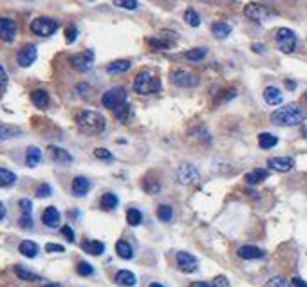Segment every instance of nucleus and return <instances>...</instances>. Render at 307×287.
Masks as SVG:
<instances>
[{"label":"nucleus","mask_w":307,"mask_h":287,"mask_svg":"<svg viewBox=\"0 0 307 287\" xmlns=\"http://www.w3.org/2000/svg\"><path fill=\"white\" fill-rule=\"evenodd\" d=\"M306 100H307V92H306Z\"/></svg>","instance_id":"61"},{"label":"nucleus","mask_w":307,"mask_h":287,"mask_svg":"<svg viewBox=\"0 0 307 287\" xmlns=\"http://www.w3.org/2000/svg\"><path fill=\"white\" fill-rule=\"evenodd\" d=\"M18 208L22 210L24 215H31V210H33V203L29 199H20L18 201Z\"/></svg>","instance_id":"43"},{"label":"nucleus","mask_w":307,"mask_h":287,"mask_svg":"<svg viewBox=\"0 0 307 287\" xmlns=\"http://www.w3.org/2000/svg\"><path fill=\"white\" fill-rule=\"evenodd\" d=\"M244 15L250 20H253V22L260 24V22H264V20H268L271 17V11L266 6H262V4L251 2V4H248V6L244 7Z\"/></svg>","instance_id":"9"},{"label":"nucleus","mask_w":307,"mask_h":287,"mask_svg":"<svg viewBox=\"0 0 307 287\" xmlns=\"http://www.w3.org/2000/svg\"><path fill=\"white\" fill-rule=\"evenodd\" d=\"M94 157L103 159V161H110L112 159V153H110L107 148H96V150H94Z\"/></svg>","instance_id":"45"},{"label":"nucleus","mask_w":307,"mask_h":287,"mask_svg":"<svg viewBox=\"0 0 307 287\" xmlns=\"http://www.w3.org/2000/svg\"><path fill=\"white\" fill-rule=\"evenodd\" d=\"M90 190V181L87 177H82V175H78V177L72 179V193L76 195V197H85Z\"/></svg>","instance_id":"18"},{"label":"nucleus","mask_w":307,"mask_h":287,"mask_svg":"<svg viewBox=\"0 0 307 287\" xmlns=\"http://www.w3.org/2000/svg\"><path fill=\"white\" fill-rule=\"evenodd\" d=\"M42 161V150L38 147H29L26 152V165L34 168Z\"/></svg>","instance_id":"29"},{"label":"nucleus","mask_w":307,"mask_h":287,"mask_svg":"<svg viewBox=\"0 0 307 287\" xmlns=\"http://www.w3.org/2000/svg\"><path fill=\"white\" fill-rule=\"evenodd\" d=\"M269 177V172L266 170V168H255V170H251V172L246 173V183L250 186H255V185H260L262 181H266V179Z\"/></svg>","instance_id":"19"},{"label":"nucleus","mask_w":307,"mask_h":287,"mask_svg":"<svg viewBox=\"0 0 307 287\" xmlns=\"http://www.w3.org/2000/svg\"><path fill=\"white\" fill-rule=\"evenodd\" d=\"M175 260H177V268L183 271V273H193V271H197V258L190 253H186V251H179L177 255H175Z\"/></svg>","instance_id":"11"},{"label":"nucleus","mask_w":307,"mask_h":287,"mask_svg":"<svg viewBox=\"0 0 307 287\" xmlns=\"http://www.w3.org/2000/svg\"><path fill=\"white\" fill-rule=\"evenodd\" d=\"M31 31L36 34V36H51L54 34L58 29V22L52 18H47V17H38L31 22Z\"/></svg>","instance_id":"6"},{"label":"nucleus","mask_w":307,"mask_h":287,"mask_svg":"<svg viewBox=\"0 0 307 287\" xmlns=\"http://www.w3.org/2000/svg\"><path fill=\"white\" fill-rule=\"evenodd\" d=\"M116 253H118V256L125 258V260H130L134 256V249H132V246L127 240H118L116 242Z\"/></svg>","instance_id":"28"},{"label":"nucleus","mask_w":307,"mask_h":287,"mask_svg":"<svg viewBox=\"0 0 307 287\" xmlns=\"http://www.w3.org/2000/svg\"><path fill=\"white\" fill-rule=\"evenodd\" d=\"M60 219H62V215H60V211L54 206H47L44 213H42V222L47 228H58L60 226Z\"/></svg>","instance_id":"16"},{"label":"nucleus","mask_w":307,"mask_h":287,"mask_svg":"<svg viewBox=\"0 0 307 287\" xmlns=\"http://www.w3.org/2000/svg\"><path fill=\"white\" fill-rule=\"evenodd\" d=\"M128 112H130V107H128V101L127 103H123L121 107H118V109L114 110V114H116V118L119 119V121H125L128 118Z\"/></svg>","instance_id":"41"},{"label":"nucleus","mask_w":307,"mask_h":287,"mask_svg":"<svg viewBox=\"0 0 307 287\" xmlns=\"http://www.w3.org/2000/svg\"><path fill=\"white\" fill-rule=\"evenodd\" d=\"M13 271L17 273V276L18 278H22V280H27V282H40L42 280V276L36 273H33V271H29V269L22 268V266H15Z\"/></svg>","instance_id":"30"},{"label":"nucleus","mask_w":307,"mask_h":287,"mask_svg":"<svg viewBox=\"0 0 307 287\" xmlns=\"http://www.w3.org/2000/svg\"><path fill=\"white\" fill-rule=\"evenodd\" d=\"M114 2V6L118 7H123V9H128V11H134V9H137V0H112Z\"/></svg>","instance_id":"40"},{"label":"nucleus","mask_w":307,"mask_h":287,"mask_svg":"<svg viewBox=\"0 0 307 287\" xmlns=\"http://www.w3.org/2000/svg\"><path fill=\"white\" fill-rule=\"evenodd\" d=\"M175 177H177V183H181V185H185V186H190V185H195L199 181V172L193 165L183 163V165L177 168Z\"/></svg>","instance_id":"7"},{"label":"nucleus","mask_w":307,"mask_h":287,"mask_svg":"<svg viewBox=\"0 0 307 287\" xmlns=\"http://www.w3.org/2000/svg\"><path fill=\"white\" fill-rule=\"evenodd\" d=\"M132 67L130 60H114L107 65V72L110 74H121V72H127L128 69Z\"/></svg>","instance_id":"24"},{"label":"nucleus","mask_w":307,"mask_h":287,"mask_svg":"<svg viewBox=\"0 0 307 287\" xmlns=\"http://www.w3.org/2000/svg\"><path fill=\"white\" fill-rule=\"evenodd\" d=\"M76 36H78V29L74 26H70V27H67V29H65V38H67V42H69V44H72V42L76 40Z\"/></svg>","instance_id":"47"},{"label":"nucleus","mask_w":307,"mask_h":287,"mask_svg":"<svg viewBox=\"0 0 307 287\" xmlns=\"http://www.w3.org/2000/svg\"><path fill=\"white\" fill-rule=\"evenodd\" d=\"M208 54L205 47H195V49H190V51L185 52V58L188 62H201V60H205V56Z\"/></svg>","instance_id":"33"},{"label":"nucleus","mask_w":307,"mask_h":287,"mask_svg":"<svg viewBox=\"0 0 307 287\" xmlns=\"http://www.w3.org/2000/svg\"><path fill=\"white\" fill-rule=\"evenodd\" d=\"M170 80H172V83L175 87H181V89H190V87H195L199 83V78L195 74L183 69L173 70L172 74H170Z\"/></svg>","instance_id":"8"},{"label":"nucleus","mask_w":307,"mask_h":287,"mask_svg":"<svg viewBox=\"0 0 307 287\" xmlns=\"http://www.w3.org/2000/svg\"><path fill=\"white\" fill-rule=\"evenodd\" d=\"M306 119V112L298 103H288L271 114V123L276 127H294Z\"/></svg>","instance_id":"1"},{"label":"nucleus","mask_w":307,"mask_h":287,"mask_svg":"<svg viewBox=\"0 0 307 287\" xmlns=\"http://www.w3.org/2000/svg\"><path fill=\"white\" fill-rule=\"evenodd\" d=\"M268 166L271 170H275V172H280V173H286V172H291L294 168V161L291 157H271L268 161Z\"/></svg>","instance_id":"14"},{"label":"nucleus","mask_w":307,"mask_h":287,"mask_svg":"<svg viewBox=\"0 0 307 287\" xmlns=\"http://www.w3.org/2000/svg\"><path fill=\"white\" fill-rule=\"evenodd\" d=\"M7 80H9V78H7V72H6V69H4V67H2V65H0V90H4V89H6V85H7Z\"/></svg>","instance_id":"51"},{"label":"nucleus","mask_w":307,"mask_h":287,"mask_svg":"<svg viewBox=\"0 0 307 287\" xmlns=\"http://www.w3.org/2000/svg\"><path fill=\"white\" fill-rule=\"evenodd\" d=\"M100 204H102V208L105 211H112L118 208V204H119V199L116 197L114 193H105L102 197V201H100Z\"/></svg>","instance_id":"32"},{"label":"nucleus","mask_w":307,"mask_h":287,"mask_svg":"<svg viewBox=\"0 0 307 287\" xmlns=\"http://www.w3.org/2000/svg\"><path fill=\"white\" fill-rule=\"evenodd\" d=\"M127 222H128V226H139V224L143 222V213H141L137 208H128Z\"/></svg>","instance_id":"35"},{"label":"nucleus","mask_w":307,"mask_h":287,"mask_svg":"<svg viewBox=\"0 0 307 287\" xmlns=\"http://www.w3.org/2000/svg\"><path fill=\"white\" fill-rule=\"evenodd\" d=\"M278 145V137L273 134H269V132H262V134H258V147L262 148V150H269V148H273Z\"/></svg>","instance_id":"27"},{"label":"nucleus","mask_w":307,"mask_h":287,"mask_svg":"<svg viewBox=\"0 0 307 287\" xmlns=\"http://www.w3.org/2000/svg\"><path fill=\"white\" fill-rule=\"evenodd\" d=\"M148 45L154 47V49H170L173 45L172 40H167L165 36L163 38H148Z\"/></svg>","instance_id":"36"},{"label":"nucleus","mask_w":307,"mask_h":287,"mask_svg":"<svg viewBox=\"0 0 307 287\" xmlns=\"http://www.w3.org/2000/svg\"><path fill=\"white\" fill-rule=\"evenodd\" d=\"M22 134V130L18 127H9V125H0V141L4 139H11V137H17V135Z\"/></svg>","instance_id":"34"},{"label":"nucleus","mask_w":307,"mask_h":287,"mask_svg":"<svg viewBox=\"0 0 307 287\" xmlns=\"http://www.w3.org/2000/svg\"><path fill=\"white\" fill-rule=\"evenodd\" d=\"M213 286L215 287H228V280H226L224 276H217L215 282H213Z\"/></svg>","instance_id":"54"},{"label":"nucleus","mask_w":307,"mask_h":287,"mask_svg":"<svg viewBox=\"0 0 307 287\" xmlns=\"http://www.w3.org/2000/svg\"><path fill=\"white\" fill-rule=\"evenodd\" d=\"M49 153H51L52 161H56V163H60V165H70L72 163V155H70L67 150H64V148L60 147H49Z\"/></svg>","instance_id":"20"},{"label":"nucleus","mask_w":307,"mask_h":287,"mask_svg":"<svg viewBox=\"0 0 307 287\" xmlns=\"http://www.w3.org/2000/svg\"><path fill=\"white\" fill-rule=\"evenodd\" d=\"M161 89L159 80L150 74V70H141L139 74L134 78V90L137 94H152Z\"/></svg>","instance_id":"3"},{"label":"nucleus","mask_w":307,"mask_h":287,"mask_svg":"<svg viewBox=\"0 0 307 287\" xmlns=\"http://www.w3.org/2000/svg\"><path fill=\"white\" fill-rule=\"evenodd\" d=\"M31 101L34 103V107H38V109H45L47 105H49V94L42 89H36L31 92Z\"/></svg>","instance_id":"26"},{"label":"nucleus","mask_w":307,"mask_h":287,"mask_svg":"<svg viewBox=\"0 0 307 287\" xmlns=\"http://www.w3.org/2000/svg\"><path fill=\"white\" fill-rule=\"evenodd\" d=\"M291 2H296V0H291Z\"/></svg>","instance_id":"62"},{"label":"nucleus","mask_w":307,"mask_h":287,"mask_svg":"<svg viewBox=\"0 0 307 287\" xmlns=\"http://www.w3.org/2000/svg\"><path fill=\"white\" fill-rule=\"evenodd\" d=\"M76 125L85 134H102L105 127H107V121H105V118L100 112L82 110V112L76 114Z\"/></svg>","instance_id":"2"},{"label":"nucleus","mask_w":307,"mask_h":287,"mask_svg":"<svg viewBox=\"0 0 307 287\" xmlns=\"http://www.w3.org/2000/svg\"><path fill=\"white\" fill-rule=\"evenodd\" d=\"M264 100L268 105H280L284 96H282L280 89H276V87H266L264 89Z\"/></svg>","instance_id":"23"},{"label":"nucleus","mask_w":307,"mask_h":287,"mask_svg":"<svg viewBox=\"0 0 307 287\" xmlns=\"http://www.w3.org/2000/svg\"><path fill=\"white\" fill-rule=\"evenodd\" d=\"M17 183V175L7 168H0V188H9Z\"/></svg>","instance_id":"31"},{"label":"nucleus","mask_w":307,"mask_h":287,"mask_svg":"<svg viewBox=\"0 0 307 287\" xmlns=\"http://www.w3.org/2000/svg\"><path fill=\"white\" fill-rule=\"evenodd\" d=\"M45 251H47V253H64L65 248L64 246H60V244L49 242V244H45Z\"/></svg>","instance_id":"48"},{"label":"nucleus","mask_w":307,"mask_h":287,"mask_svg":"<svg viewBox=\"0 0 307 287\" xmlns=\"http://www.w3.org/2000/svg\"><path fill=\"white\" fill-rule=\"evenodd\" d=\"M172 215H173V211L168 204H161L159 208H157V219H159L161 222H170V220H172Z\"/></svg>","instance_id":"37"},{"label":"nucleus","mask_w":307,"mask_h":287,"mask_svg":"<svg viewBox=\"0 0 307 287\" xmlns=\"http://www.w3.org/2000/svg\"><path fill=\"white\" fill-rule=\"evenodd\" d=\"M62 235H64L69 242H74V231H72L70 226H64V228H62Z\"/></svg>","instance_id":"50"},{"label":"nucleus","mask_w":307,"mask_h":287,"mask_svg":"<svg viewBox=\"0 0 307 287\" xmlns=\"http://www.w3.org/2000/svg\"><path fill=\"white\" fill-rule=\"evenodd\" d=\"M4 217H6V206L0 203V220H2Z\"/></svg>","instance_id":"58"},{"label":"nucleus","mask_w":307,"mask_h":287,"mask_svg":"<svg viewBox=\"0 0 307 287\" xmlns=\"http://www.w3.org/2000/svg\"><path fill=\"white\" fill-rule=\"evenodd\" d=\"M102 103L105 109L116 110L118 107H121L123 103H127V90L123 87H114V89L107 90L102 96Z\"/></svg>","instance_id":"5"},{"label":"nucleus","mask_w":307,"mask_h":287,"mask_svg":"<svg viewBox=\"0 0 307 287\" xmlns=\"http://www.w3.org/2000/svg\"><path fill=\"white\" fill-rule=\"evenodd\" d=\"M114 282L118 286H123V287H134L137 284V278H136V274L132 271H128V269H119L114 276Z\"/></svg>","instance_id":"17"},{"label":"nucleus","mask_w":307,"mask_h":287,"mask_svg":"<svg viewBox=\"0 0 307 287\" xmlns=\"http://www.w3.org/2000/svg\"><path fill=\"white\" fill-rule=\"evenodd\" d=\"M251 49H253L255 52H264V49H266V47H264L262 44H253V47H251Z\"/></svg>","instance_id":"56"},{"label":"nucleus","mask_w":307,"mask_h":287,"mask_svg":"<svg viewBox=\"0 0 307 287\" xmlns=\"http://www.w3.org/2000/svg\"><path fill=\"white\" fill-rule=\"evenodd\" d=\"M286 87H288L289 90H294L296 89V83H294L293 80H286Z\"/></svg>","instance_id":"57"},{"label":"nucleus","mask_w":307,"mask_h":287,"mask_svg":"<svg viewBox=\"0 0 307 287\" xmlns=\"http://www.w3.org/2000/svg\"><path fill=\"white\" fill-rule=\"evenodd\" d=\"M291 286L293 287H307V282L302 280L300 276H294L293 280H291Z\"/></svg>","instance_id":"52"},{"label":"nucleus","mask_w":307,"mask_h":287,"mask_svg":"<svg viewBox=\"0 0 307 287\" xmlns=\"http://www.w3.org/2000/svg\"><path fill=\"white\" fill-rule=\"evenodd\" d=\"M18 251L27 258H34L38 255V244L33 242V240H22L18 246Z\"/></svg>","instance_id":"25"},{"label":"nucleus","mask_w":307,"mask_h":287,"mask_svg":"<svg viewBox=\"0 0 307 287\" xmlns=\"http://www.w3.org/2000/svg\"><path fill=\"white\" fill-rule=\"evenodd\" d=\"M266 287H288V282L284 280L282 276H273V278L266 284Z\"/></svg>","instance_id":"46"},{"label":"nucleus","mask_w":307,"mask_h":287,"mask_svg":"<svg viewBox=\"0 0 307 287\" xmlns=\"http://www.w3.org/2000/svg\"><path fill=\"white\" fill-rule=\"evenodd\" d=\"M235 96H237L235 90H228V92H224V96H221V101H230V100H233Z\"/></svg>","instance_id":"53"},{"label":"nucleus","mask_w":307,"mask_h":287,"mask_svg":"<svg viewBox=\"0 0 307 287\" xmlns=\"http://www.w3.org/2000/svg\"><path fill=\"white\" fill-rule=\"evenodd\" d=\"M82 249H84L85 253H89V255L100 256L105 251V244L100 242V240H84L82 242Z\"/></svg>","instance_id":"21"},{"label":"nucleus","mask_w":307,"mask_h":287,"mask_svg":"<svg viewBox=\"0 0 307 287\" xmlns=\"http://www.w3.org/2000/svg\"><path fill=\"white\" fill-rule=\"evenodd\" d=\"M17 36V24L11 18H0V40L4 42H13Z\"/></svg>","instance_id":"13"},{"label":"nucleus","mask_w":307,"mask_h":287,"mask_svg":"<svg viewBox=\"0 0 307 287\" xmlns=\"http://www.w3.org/2000/svg\"><path fill=\"white\" fill-rule=\"evenodd\" d=\"M148 287H165V286H161V284H157V282H154V284H150Z\"/></svg>","instance_id":"59"},{"label":"nucleus","mask_w":307,"mask_h":287,"mask_svg":"<svg viewBox=\"0 0 307 287\" xmlns=\"http://www.w3.org/2000/svg\"><path fill=\"white\" fill-rule=\"evenodd\" d=\"M276 47L280 49L284 54H291L296 49V34L288 27H280L276 31Z\"/></svg>","instance_id":"4"},{"label":"nucleus","mask_w":307,"mask_h":287,"mask_svg":"<svg viewBox=\"0 0 307 287\" xmlns=\"http://www.w3.org/2000/svg\"><path fill=\"white\" fill-rule=\"evenodd\" d=\"M92 64H94V52L92 51H84L80 54H72L70 56V65L76 70H80V72L89 70L92 67Z\"/></svg>","instance_id":"10"},{"label":"nucleus","mask_w":307,"mask_h":287,"mask_svg":"<svg viewBox=\"0 0 307 287\" xmlns=\"http://www.w3.org/2000/svg\"><path fill=\"white\" fill-rule=\"evenodd\" d=\"M185 20H186V24H188V26H192V27L201 26V17H199V13L197 11H193V9H188V11H186Z\"/></svg>","instance_id":"38"},{"label":"nucleus","mask_w":307,"mask_h":287,"mask_svg":"<svg viewBox=\"0 0 307 287\" xmlns=\"http://www.w3.org/2000/svg\"><path fill=\"white\" fill-rule=\"evenodd\" d=\"M47 287H60V286H47Z\"/></svg>","instance_id":"60"},{"label":"nucleus","mask_w":307,"mask_h":287,"mask_svg":"<svg viewBox=\"0 0 307 287\" xmlns=\"http://www.w3.org/2000/svg\"><path fill=\"white\" fill-rule=\"evenodd\" d=\"M76 271H78V274H80V276H90V274L94 273V268L90 266L89 262H78Z\"/></svg>","instance_id":"39"},{"label":"nucleus","mask_w":307,"mask_h":287,"mask_svg":"<svg viewBox=\"0 0 307 287\" xmlns=\"http://www.w3.org/2000/svg\"><path fill=\"white\" fill-rule=\"evenodd\" d=\"M143 190L154 195V193H157L159 191V183L157 181H152V183H148V181H143Z\"/></svg>","instance_id":"42"},{"label":"nucleus","mask_w":307,"mask_h":287,"mask_svg":"<svg viewBox=\"0 0 307 287\" xmlns=\"http://www.w3.org/2000/svg\"><path fill=\"white\" fill-rule=\"evenodd\" d=\"M237 255L244 260H256V258H264L266 256V251L260 248H256V246H250V244H246V246H240L237 249Z\"/></svg>","instance_id":"15"},{"label":"nucleus","mask_w":307,"mask_h":287,"mask_svg":"<svg viewBox=\"0 0 307 287\" xmlns=\"http://www.w3.org/2000/svg\"><path fill=\"white\" fill-rule=\"evenodd\" d=\"M52 193V190H51V186L49 185H40L38 188H36V197H40V199H44V197H49Z\"/></svg>","instance_id":"44"},{"label":"nucleus","mask_w":307,"mask_h":287,"mask_svg":"<svg viewBox=\"0 0 307 287\" xmlns=\"http://www.w3.org/2000/svg\"><path fill=\"white\" fill-rule=\"evenodd\" d=\"M20 228H24V230H31L33 228V220H31V215H22L18 220Z\"/></svg>","instance_id":"49"},{"label":"nucleus","mask_w":307,"mask_h":287,"mask_svg":"<svg viewBox=\"0 0 307 287\" xmlns=\"http://www.w3.org/2000/svg\"><path fill=\"white\" fill-rule=\"evenodd\" d=\"M192 287H215L213 284H208V282H193Z\"/></svg>","instance_id":"55"},{"label":"nucleus","mask_w":307,"mask_h":287,"mask_svg":"<svg viewBox=\"0 0 307 287\" xmlns=\"http://www.w3.org/2000/svg\"><path fill=\"white\" fill-rule=\"evenodd\" d=\"M231 29L233 27L228 24V22H215L213 26H211V33H213V36L219 40H224V38H228L231 34Z\"/></svg>","instance_id":"22"},{"label":"nucleus","mask_w":307,"mask_h":287,"mask_svg":"<svg viewBox=\"0 0 307 287\" xmlns=\"http://www.w3.org/2000/svg\"><path fill=\"white\" fill-rule=\"evenodd\" d=\"M36 56H38L36 47H34L33 44H27L18 51V54H17V62H18L20 67H29V65L34 64Z\"/></svg>","instance_id":"12"}]
</instances>
